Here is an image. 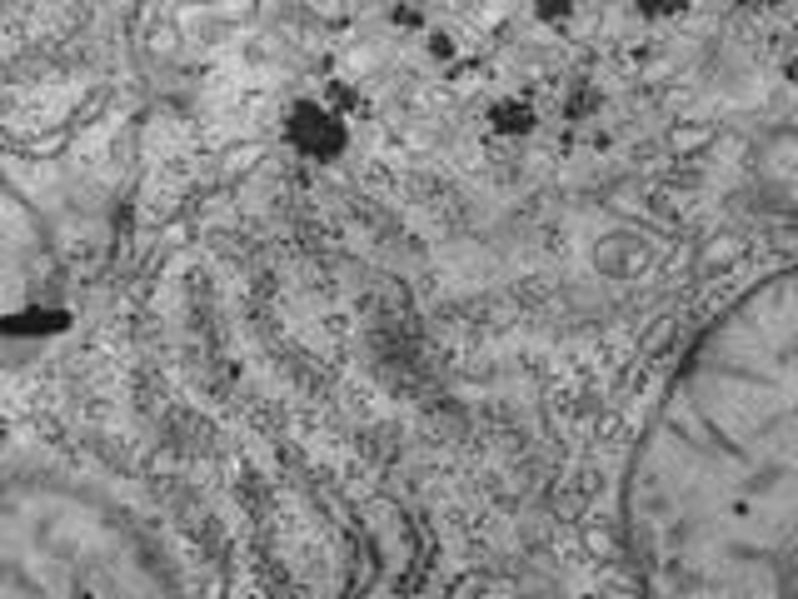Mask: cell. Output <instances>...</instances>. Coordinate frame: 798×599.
Segmentation results:
<instances>
[{
    "instance_id": "5",
    "label": "cell",
    "mask_w": 798,
    "mask_h": 599,
    "mask_svg": "<svg viewBox=\"0 0 798 599\" xmlns=\"http://www.w3.org/2000/svg\"><path fill=\"white\" fill-rule=\"evenodd\" d=\"M684 0H644V10H654V15H669V10H679Z\"/></svg>"
},
{
    "instance_id": "4",
    "label": "cell",
    "mask_w": 798,
    "mask_h": 599,
    "mask_svg": "<svg viewBox=\"0 0 798 599\" xmlns=\"http://www.w3.org/2000/svg\"><path fill=\"white\" fill-rule=\"evenodd\" d=\"M569 5H574V0H539V15L554 20V15H569Z\"/></svg>"
},
{
    "instance_id": "2",
    "label": "cell",
    "mask_w": 798,
    "mask_h": 599,
    "mask_svg": "<svg viewBox=\"0 0 798 599\" xmlns=\"http://www.w3.org/2000/svg\"><path fill=\"white\" fill-rule=\"evenodd\" d=\"M180 590L160 545L115 505L50 475H15L0 510V599Z\"/></svg>"
},
{
    "instance_id": "1",
    "label": "cell",
    "mask_w": 798,
    "mask_h": 599,
    "mask_svg": "<svg viewBox=\"0 0 798 599\" xmlns=\"http://www.w3.org/2000/svg\"><path fill=\"white\" fill-rule=\"evenodd\" d=\"M624 525L654 595H798V265L689 350L629 465Z\"/></svg>"
},
{
    "instance_id": "3",
    "label": "cell",
    "mask_w": 798,
    "mask_h": 599,
    "mask_svg": "<svg viewBox=\"0 0 798 599\" xmlns=\"http://www.w3.org/2000/svg\"><path fill=\"white\" fill-rule=\"evenodd\" d=\"M499 130H529V110L504 105V110H499Z\"/></svg>"
}]
</instances>
